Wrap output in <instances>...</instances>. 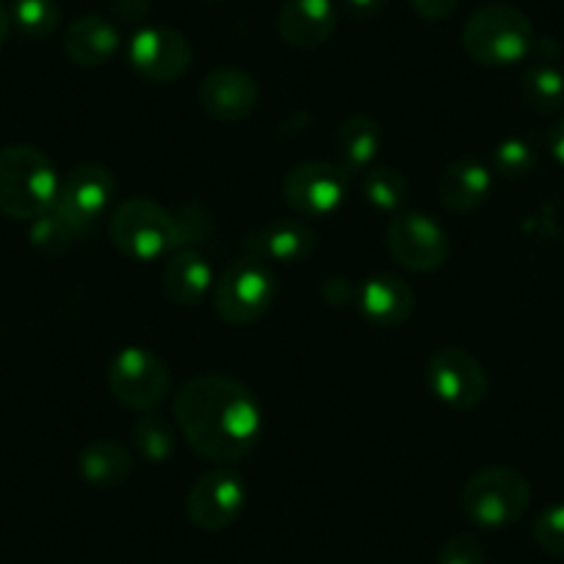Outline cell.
I'll list each match as a JSON object with an SVG mask.
<instances>
[{
    "instance_id": "obj_30",
    "label": "cell",
    "mask_w": 564,
    "mask_h": 564,
    "mask_svg": "<svg viewBox=\"0 0 564 564\" xmlns=\"http://www.w3.org/2000/svg\"><path fill=\"white\" fill-rule=\"evenodd\" d=\"M437 564H485V547L476 536L454 534L443 542Z\"/></svg>"
},
{
    "instance_id": "obj_13",
    "label": "cell",
    "mask_w": 564,
    "mask_h": 564,
    "mask_svg": "<svg viewBox=\"0 0 564 564\" xmlns=\"http://www.w3.org/2000/svg\"><path fill=\"white\" fill-rule=\"evenodd\" d=\"M247 503V487L241 476L230 470H214L199 476L186 498V514L197 529L221 531L238 520Z\"/></svg>"
},
{
    "instance_id": "obj_1",
    "label": "cell",
    "mask_w": 564,
    "mask_h": 564,
    "mask_svg": "<svg viewBox=\"0 0 564 564\" xmlns=\"http://www.w3.org/2000/svg\"><path fill=\"white\" fill-rule=\"evenodd\" d=\"M175 421L188 446L216 465L249 457L263 432L252 390L221 373H203L183 384L175 395Z\"/></svg>"
},
{
    "instance_id": "obj_29",
    "label": "cell",
    "mask_w": 564,
    "mask_h": 564,
    "mask_svg": "<svg viewBox=\"0 0 564 564\" xmlns=\"http://www.w3.org/2000/svg\"><path fill=\"white\" fill-rule=\"evenodd\" d=\"M534 540L551 556H564V503L542 509L534 523Z\"/></svg>"
},
{
    "instance_id": "obj_19",
    "label": "cell",
    "mask_w": 564,
    "mask_h": 564,
    "mask_svg": "<svg viewBox=\"0 0 564 564\" xmlns=\"http://www.w3.org/2000/svg\"><path fill=\"white\" fill-rule=\"evenodd\" d=\"M214 269L197 249H175L164 265V291L175 305L194 307L214 291Z\"/></svg>"
},
{
    "instance_id": "obj_2",
    "label": "cell",
    "mask_w": 564,
    "mask_h": 564,
    "mask_svg": "<svg viewBox=\"0 0 564 564\" xmlns=\"http://www.w3.org/2000/svg\"><path fill=\"white\" fill-rule=\"evenodd\" d=\"M62 181L53 161L34 144H9L0 150V214L34 221L56 205Z\"/></svg>"
},
{
    "instance_id": "obj_17",
    "label": "cell",
    "mask_w": 564,
    "mask_h": 564,
    "mask_svg": "<svg viewBox=\"0 0 564 564\" xmlns=\"http://www.w3.org/2000/svg\"><path fill=\"white\" fill-rule=\"evenodd\" d=\"M357 307H360L362 318L377 324V327H399L412 316L415 294L401 276L373 274L360 282Z\"/></svg>"
},
{
    "instance_id": "obj_16",
    "label": "cell",
    "mask_w": 564,
    "mask_h": 564,
    "mask_svg": "<svg viewBox=\"0 0 564 564\" xmlns=\"http://www.w3.org/2000/svg\"><path fill=\"white\" fill-rule=\"evenodd\" d=\"M276 29L285 45L311 51L324 45L338 29V7L335 0H285L280 9Z\"/></svg>"
},
{
    "instance_id": "obj_21",
    "label": "cell",
    "mask_w": 564,
    "mask_h": 564,
    "mask_svg": "<svg viewBox=\"0 0 564 564\" xmlns=\"http://www.w3.org/2000/svg\"><path fill=\"white\" fill-rule=\"evenodd\" d=\"M335 150H338V166L346 175L349 172L366 175L368 170H373V161L379 159V150H382V128L377 124V119L355 113L338 128Z\"/></svg>"
},
{
    "instance_id": "obj_22",
    "label": "cell",
    "mask_w": 564,
    "mask_h": 564,
    "mask_svg": "<svg viewBox=\"0 0 564 564\" xmlns=\"http://www.w3.org/2000/svg\"><path fill=\"white\" fill-rule=\"evenodd\" d=\"M78 470L89 485L95 487H117L133 470V457H130L128 446L111 437H100V441L89 443L78 457Z\"/></svg>"
},
{
    "instance_id": "obj_34",
    "label": "cell",
    "mask_w": 564,
    "mask_h": 564,
    "mask_svg": "<svg viewBox=\"0 0 564 564\" xmlns=\"http://www.w3.org/2000/svg\"><path fill=\"white\" fill-rule=\"evenodd\" d=\"M324 296H327L333 305H344L346 296H351V289H346L344 280H333L327 282V289H324Z\"/></svg>"
},
{
    "instance_id": "obj_10",
    "label": "cell",
    "mask_w": 564,
    "mask_h": 564,
    "mask_svg": "<svg viewBox=\"0 0 564 564\" xmlns=\"http://www.w3.org/2000/svg\"><path fill=\"white\" fill-rule=\"evenodd\" d=\"M113 192H117V183L106 166L80 164L58 186L53 210L73 227L75 236H80L102 219V214L111 205Z\"/></svg>"
},
{
    "instance_id": "obj_11",
    "label": "cell",
    "mask_w": 564,
    "mask_h": 564,
    "mask_svg": "<svg viewBox=\"0 0 564 564\" xmlns=\"http://www.w3.org/2000/svg\"><path fill=\"white\" fill-rule=\"evenodd\" d=\"M128 64L150 84H170L192 67V45L186 36L166 25L139 29L128 42Z\"/></svg>"
},
{
    "instance_id": "obj_35",
    "label": "cell",
    "mask_w": 564,
    "mask_h": 564,
    "mask_svg": "<svg viewBox=\"0 0 564 564\" xmlns=\"http://www.w3.org/2000/svg\"><path fill=\"white\" fill-rule=\"evenodd\" d=\"M9 25H12V18H9L7 7L0 3V47H3V42H7L9 36Z\"/></svg>"
},
{
    "instance_id": "obj_28",
    "label": "cell",
    "mask_w": 564,
    "mask_h": 564,
    "mask_svg": "<svg viewBox=\"0 0 564 564\" xmlns=\"http://www.w3.org/2000/svg\"><path fill=\"white\" fill-rule=\"evenodd\" d=\"M492 164L509 181H518V177H525L536 164V153L525 139H503L496 148V155H492Z\"/></svg>"
},
{
    "instance_id": "obj_26",
    "label": "cell",
    "mask_w": 564,
    "mask_h": 564,
    "mask_svg": "<svg viewBox=\"0 0 564 564\" xmlns=\"http://www.w3.org/2000/svg\"><path fill=\"white\" fill-rule=\"evenodd\" d=\"M56 0H14L12 20L31 40H45L58 29Z\"/></svg>"
},
{
    "instance_id": "obj_32",
    "label": "cell",
    "mask_w": 564,
    "mask_h": 564,
    "mask_svg": "<svg viewBox=\"0 0 564 564\" xmlns=\"http://www.w3.org/2000/svg\"><path fill=\"white\" fill-rule=\"evenodd\" d=\"M344 3L355 20H371L384 9V0H344Z\"/></svg>"
},
{
    "instance_id": "obj_6",
    "label": "cell",
    "mask_w": 564,
    "mask_h": 564,
    "mask_svg": "<svg viewBox=\"0 0 564 564\" xmlns=\"http://www.w3.org/2000/svg\"><path fill=\"white\" fill-rule=\"evenodd\" d=\"M276 300V276L269 265L243 254L227 265L214 285V307L221 322L247 327L260 322Z\"/></svg>"
},
{
    "instance_id": "obj_31",
    "label": "cell",
    "mask_w": 564,
    "mask_h": 564,
    "mask_svg": "<svg viewBox=\"0 0 564 564\" xmlns=\"http://www.w3.org/2000/svg\"><path fill=\"white\" fill-rule=\"evenodd\" d=\"M406 3L423 20H446L457 9L459 0H406Z\"/></svg>"
},
{
    "instance_id": "obj_27",
    "label": "cell",
    "mask_w": 564,
    "mask_h": 564,
    "mask_svg": "<svg viewBox=\"0 0 564 564\" xmlns=\"http://www.w3.org/2000/svg\"><path fill=\"white\" fill-rule=\"evenodd\" d=\"M73 238H78L73 232V227H69L53 208L31 221V243H34L40 252H47V254L64 252V249L73 243Z\"/></svg>"
},
{
    "instance_id": "obj_23",
    "label": "cell",
    "mask_w": 564,
    "mask_h": 564,
    "mask_svg": "<svg viewBox=\"0 0 564 564\" xmlns=\"http://www.w3.org/2000/svg\"><path fill=\"white\" fill-rule=\"evenodd\" d=\"M523 91L525 106L540 117H553L564 111V73L553 62H534L523 73Z\"/></svg>"
},
{
    "instance_id": "obj_5",
    "label": "cell",
    "mask_w": 564,
    "mask_h": 564,
    "mask_svg": "<svg viewBox=\"0 0 564 564\" xmlns=\"http://www.w3.org/2000/svg\"><path fill=\"white\" fill-rule=\"evenodd\" d=\"M113 247L130 260L148 263L177 249L175 216L148 197H130L111 216Z\"/></svg>"
},
{
    "instance_id": "obj_15",
    "label": "cell",
    "mask_w": 564,
    "mask_h": 564,
    "mask_svg": "<svg viewBox=\"0 0 564 564\" xmlns=\"http://www.w3.org/2000/svg\"><path fill=\"white\" fill-rule=\"evenodd\" d=\"M316 236L302 219H276L263 225L260 230L249 232L243 241V254L260 260L263 265H294L313 254Z\"/></svg>"
},
{
    "instance_id": "obj_8",
    "label": "cell",
    "mask_w": 564,
    "mask_h": 564,
    "mask_svg": "<svg viewBox=\"0 0 564 564\" xmlns=\"http://www.w3.org/2000/svg\"><path fill=\"white\" fill-rule=\"evenodd\" d=\"M388 249L393 260L417 274H432L446 265L452 241L432 216L421 210H399L388 225Z\"/></svg>"
},
{
    "instance_id": "obj_7",
    "label": "cell",
    "mask_w": 564,
    "mask_h": 564,
    "mask_svg": "<svg viewBox=\"0 0 564 564\" xmlns=\"http://www.w3.org/2000/svg\"><path fill=\"white\" fill-rule=\"evenodd\" d=\"M108 388L130 410L150 412L170 399L172 377L155 351L144 346H124L108 366Z\"/></svg>"
},
{
    "instance_id": "obj_25",
    "label": "cell",
    "mask_w": 564,
    "mask_h": 564,
    "mask_svg": "<svg viewBox=\"0 0 564 564\" xmlns=\"http://www.w3.org/2000/svg\"><path fill=\"white\" fill-rule=\"evenodd\" d=\"M362 194H366V203L382 214H399L410 197V186L401 172L373 166L362 175Z\"/></svg>"
},
{
    "instance_id": "obj_24",
    "label": "cell",
    "mask_w": 564,
    "mask_h": 564,
    "mask_svg": "<svg viewBox=\"0 0 564 564\" xmlns=\"http://www.w3.org/2000/svg\"><path fill=\"white\" fill-rule=\"evenodd\" d=\"M133 446L148 463H166L175 454V432L159 412H141L133 423Z\"/></svg>"
},
{
    "instance_id": "obj_9",
    "label": "cell",
    "mask_w": 564,
    "mask_h": 564,
    "mask_svg": "<svg viewBox=\"0 0 564 564\" xmlns=\"http://www.w3.org/2000/svg\"><path fill=\"white\" fill-rule=\"evenodd\" d=\"M346 194H349V175L338 164L327 161H305L282 181V197L302 219L333 216L346 203Z\"/></svg>"
},
{
    "instance_id": "obj_4",
    "label": "cell",
    "mask_w": 564,
    "mask_h": 564,
    "mask_svg": "<svg viewBox=\"0 0 564 564\" xmlns=\"http://www.w3.org/2000/svg\"><path fill=\"white\" fill-rule=\"evenodd\" d=\"M531 503V485L509 465H490L465 481L459 507L470 523L481 529H507L525 514Z\"/></svg>"
},
{
    "instance_id": "obj_3",
    "label": "cell",
    "mask_w": 564,
    "mask_h": 564,
    "mask_svg": "<svg viewBox=\"0 0 564 564\" xmlns=\"http://www.w3.org/2000/svg\"><path fill=\"white\" fill-rule=\"evenodd\" d=\"M463 47L485 67H512L534 51V29L518 7L490 3L470 14L463 29Z\"/></svg>"
},
{
    "instance_id": "obj_12",
    "label": "cell",
    "mask_w": 564,
    "mask_h": 564,
    "mask_svg": "<svg viewBox=\"0 0 564 564\" xmlns=\"http://www.w3.org/2000/svg\"><path fill=\"white\" fill-rule=\"evenodd\" d=\"M426 382L432 393L452 410H474L487 395L485 366L459 346H446L430 357Z\"/></svg>"
},
{
    "instance_id": "obj_33",
    "label": "cell",
    "mask_w": 564,
    "mask_h": 564,
    "mask_svg": "<svg viewBox=\"0 0 564 564\" xmlns=\"http://www.w3.org/2000/svg\"><path fill=\"white\" fill-rule=\"evenodd\" d=\"M547 150H551L553 161L564 166V117H558L547 130Z\"/></svg>"
},
{
    "instance_id": "obj_20",
    "label": "cell",
    "mask_w": 564,
    "mask_h": 564,
    "mask_svg": "<svg viewBox=\"0 0 564 564\" xmlns=\"http://www.w3.org/2000/svg\"><path fill=\"white\" fill-rule=\"evenodd\" d=\"M119 51V31L111 20L100 14H86L78 18L67 31H64V53L69 62L78 67H100L111 62L113 53Z\"/></svg>"
},
{
    "instance_id": "obj_18",
    "label": "cell",
    "mask_w": 564,
    "mask_h": 564,
    "mask_svg": "<svg viewBox=\"0 0 564 564\" xmlns=\"http://www.w3.org/2000/svg\"><path fill=\"white\" fill-rule=\"evenodd\" d=\"M490 192V166L481 164L479 159H470V155L452 161L437 177V199L454 214H470V210L481 208Z\"/></svg>"
},
{
    "instance_id": "obj_14",
    "label": "cell",
    "mask_w": 564,
    "mask_h": 564,
    "mask_svg": "<svg viewBox=\"0 0 564 564\" xmlns=\"http://www.w3.org/2000/svg\"><path fill=\"white\" fill-rule=\"evenodd\" d=\"M199 106L219 122H241L260 106V86L252 75L236 67H219L203 78L197 89Z\"/></svg>"
}]
</instances>
